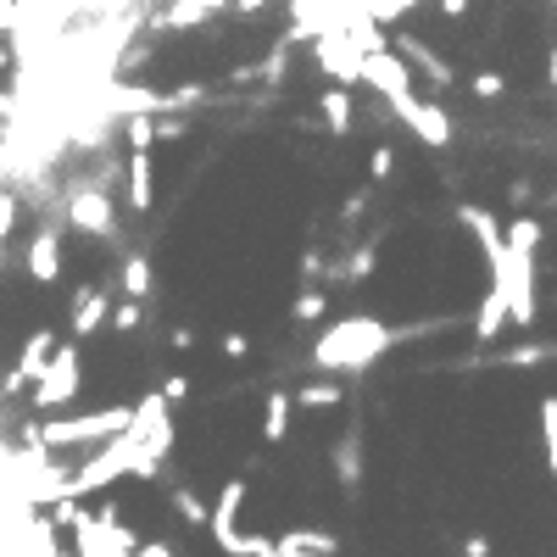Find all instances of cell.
<instances>
[{"label":"cell","instance_id":"obj_1","mask_svg":"<svg viewBox=\"0 0 557 557\" xmlns=\"http://www.w3.org/2000/svg\"><path fill=\"white\" fill-rule=\"evenodd\" d=\"M541 435H546V469L557 474V396L541 407Z\"/></svg>","mask_w":557,"mask_h":557},{"label":"cell","instance_id":"obj_2","mask_svg":"<svg viewBox=\"0 0 557 557\" xmlns=\"http://www.w3.org/2000/svg\"><path fill=\"white\" fill-rule=\"evenodd\" d=\"M441 12H451V17H462V12H469V0H441Z\"/></svg>","mask_w":557,"mask_h":557}]
</instances>
